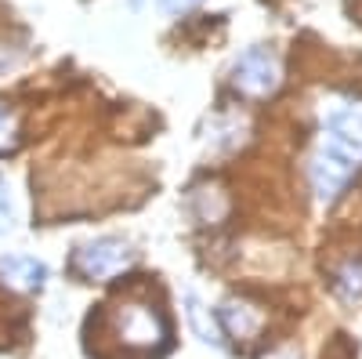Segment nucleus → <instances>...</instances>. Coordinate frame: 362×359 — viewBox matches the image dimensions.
<instances>
[{"label":"nucleus","mask_w":362,"mask_h":359,"mask_svg":"<svg viewBox=\"0 0 362 359\" xmlns=\"http://www.w3.org/2000/svg\"><path fill=\"white\" fill-rule=\"evenodd\" d=\"M15 218V203H11V193H8V182L0 178V232H4Z\"/></svg>","instance_id":"11"},{"label":"nucleus","mask_w":362,"mask_h":359,"mask_svg":"<svg viewBox=\"0 0 362 359\" xmlns=\"http://www.w3.org/2000/svg\"><path fill=\"white\" fill-rule=\"evenodd\" d=\"M131 261H134V251L124 244V239L105 236V239H95V244L80 247L73 265H76V273L83 280H109L116 273H124Z\"/></svg>","instance_id":"4"},{"label":"nucleus","mask_w":362,"mask_h":359,"mask_svg":"<svg viewBox=\"0 0 362 359\" xmlns=\"http://www.w3.org/2000/svg\"><path fill=\"white\" fill-rule=\"evenodd\" d=\"M189 319H192V326L199 331V338H203L206 345H221L218 326H214V323H206V316H203V309H199V302H196V294H189Z\"/></svg>","instance_id":"9"},{"label":"nucleus","mask_w":362,"mask_h":359,"mask_svg":"<svg viewBox=\"0 0 362 359\" xmlns=\"http://www.w3.org/2000/svg\"><path fill=\"white\" fill-rule=\"evenodd\" d=\"M326 131L334 138H341V142H348V145H355V149H362V106L334 109L326 116Z\"/></svg>","instance_id":"6"},{"label":"nucleus","mask_w":362,"mask_h":359,"mask_svg":"<svg viewBox=\"0 0 362 359\" xmlns=\"http://www.w3.org/2000/svg\"><path fill=\"white\" fill-rule=\"evenodd\" d=\"M268 359H293V355H286V352H283V355H268Z\"/></svg>","instance_id":"13"},{"label":"nucleus","mask_w":362,"mask_h":359,"mask_svg":"<svg viewBox=\"0 0 362 359\" xmlns=\"http://www.w3.org/2000/svg\"><path fill=\"white\" fill-rule=\"evenodd\" d=\"M283 80V62L272 47H250L235 58L232 66V87L247 98H264L279 87Z\"/></svg>","instance_id":"3"},{"label":"nucleus","mask_w":362,"mask_h":359,"mask_svg":"<svg viewBox=\"0 0 362 359\" xmlns=\"http://www.w3.org/2000/svg\"><path fill=\"white\" fill-rule=\"evenodd\" d=\"M337 287L348 297H358L362 294V261H348V265L337 268Z\"/></svg>","instance_id":"8"},{"label":"nucleus","mask_w":362,"mask_h":359,"mask_svg":"<svg viewBox=\"0 0 362 359\" xmlns=\"http://www.w3.org/2000/svg\"><path fill=\"white\" fill-rule=\"evenodd\" d=\"M218 319H221V326L232 338H250V334H257V326H261V316L254 309H247V305H239V302H225L218 309Z\"/></svg>","instance_id":"7"},{"label":"nucleus","mask_w":362,"mask_h":359,"mask_svg":"<svg viewBox=\"0 0 362 359\" xmlns=\"http://www.w3.org/2000/svg\"><path fill=\"white\" fill-rule=\"evenodd\" d=\"M44 280H47V268L37 258H25V254L0 258V283H8L15 290H40Z\"/></svg>","instance_id":"5"},{"label":"nucleus","mask_w":362,"mask_h":359,"mask_svg":"<svg viewBox=\"0 0 362 359\" xmlns=\"http://www.w3.org/2000/svg\"><path fill=\"white\" fill-rule=\"evenodd\" d=\"M358 167V149L341 142V138H329L315 149L312 156V189L319 196V203H334L341 196V189L351 182V174Z\"/></svg>","instance_id":"1"},{"label":"nucleus","mask_w":362,"mask_h":359,"mask_svg":"<svg viewBox=\"0 0 362 359\" xmlns=\"http://www.w3.org/2000/svg\"><path fill=\"white\" fill-rule=\"evenodd\" d=\"M15 145H18V124L8 109H0V153H8Z\"/></svg>","instance_id":"10"},{"label":"nucleus","mask_w":362,"mask_h":359,"mask_svg":"<svg viewBox=\"0 0 362 359\" xmlns=\"http://www.w3.org/2000/svg\"><path fill=\"white\" fill-rule=\"evenodd\" d=\"M116 334L127 348H138V352H153L160 345H167V316L160 309H153L148 302H127L116 309Z\"/></svg>","instance_id":"2"},{"label":"nucleus","mask_w":362,"mask_h":359,"mask_svg":"<svg viewBox=\"0 0 362 359\" xmlns=\"http://www.w3.org/2000/svg\"><path fill=\"white\" fill-rule=\"evenodd\" d=\"M160 4H163V11L177 15V11H189V8H196L199 0H160Z\"/></svg>","instance_id":"12"}]
</instances>
